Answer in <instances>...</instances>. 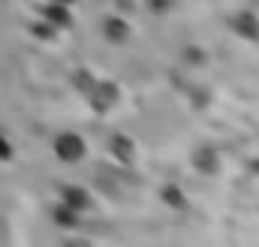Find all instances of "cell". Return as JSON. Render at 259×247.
Wrapping results in <instances>:
<instances>
[{
	"mask_svg": "<svg viewBox=\"0 0 259 247\" xmlns=\"http://www.w3.org/2000/svg\"><path fill=\"white\" fill-rule=\"evenodd\" d=\"M52 148H55V157H58L61 163H78V160L88 154V142H84L78 133H72V130L58 133L55 142H52Z\"/></svg>",
	"mask_w": 259,
	"mask_h": 247,
	"instance_id": "obj_1",
	"label": "cell"
},
{
	"mask_svg": "<svg viewBox=\"0 0 259 247\" xmlns=\"http://www.w3.org/2000/svg\"><path fill=\"white\" fill-rule=\"evenodd\" d=\"M88 100H91L94 112H109V109L121 100V91H118L115 81H109V78H97V85H94V91L88 94Z\"/></svg>",
	"mask_w": 259,
	"mask_h": 247,
	"instance_id": "obj_2",
	"label": "cell"
},
{
	"mask_svg": "<svg viewBox=\"0 0 259 247\" xmlns=\"http://www.w3.org/2000/svg\"><path fill=\"white\" fill-rule=\"evenodd\" d=\"M39 18H42V21H49L55 30H66V27L72 24V6L49 0L46 6H39Z\"/></svg>",
	"mask_w": 259,
	"mask_h": 247,
	"instance_id": "obj_3",
	"label": "cell"
},
{
	"mask_svg": "<svg viewBox=\"0 0 259 247\" xmlns=\"http://www.w3.org/2000/svg\"><path fill=\"white\" fill-rule=\"evenodd\" d=\"M232 30L241 36V39H259V18L256 12H250V9H241L238 15H232Z\"/></svg>",
	"mask_w": 259,
	"mask_h": 247,
	"instance_id": "obj_4",
	"label": "cell"
},
{
	"mask_svg": "<svg viewBox=\"0 0 259 247\" xmlns=\"http://www.w3.org/2000/svg\"><path fill=\"white\" fill-rule=\"evenodd\" d=\"M61 202L69 205V208H75L78 214H84V211L91 208V193H88L84 187H78V184H69V187L61 190Z\"/></svg>",
	"mask_w": 259,
	"mask_h": 247,
	"instance_id": "obj_5",
	"label": "cell"
},
{
	"mask_svg": "<svg viewBox=\"0 0 259 247\" xmlns=\"http://www.w3.org/2000/svg\"><path fill=\"white\" fill-rule=\"evenodd\" d=\"M103 36H106L109 43L121 46V43L130 39V24L124 21V18H118V15H109V18L103 21Z\"/></svg>",
	"mask_w": 259,
	"mask_h": 247,
	"instance_id": "obj_6",
	"label": "cell"
},
{
	"mask_svg": "<svg viewBox=\"0 0 259 247\" xmlns=\"http://www.w3.org/2000/svg\"><path fill=\"white\" fill-rule=\"evenodd\" d=\"M109 148H112L115 160H121V163H130V160H133V151H136V145H133L130 136H112Z\"/></svg>",
	"mask_w": 259,
	"mask_h": 247,
	"instance_id": "obj_7",
	"label": "cell"
},
{
	"mask_svg": "<svg viewBox=\"0 0 259 247\" xmlns=\"http://www.w3.org/2000/svg\"><path fill=\"white\" fill-rule=\"evenodd\" d=\"M78 220H81V214H78L75 208H69V205H64V202H58V208H55V223H58L61 229H75Z\"/></svg>",
	"mask_w": 259,
	"mask_h": 247,
	"instance_id": "obj_8",
	"label": "cell"
},
{
	"mask_svg": "<svg viewBox=\"0 0 259 247\" xmlns=\"http://www.w3.org/2000/svg\"><path fill=\"white\" fill-rule=\"evenodd\" d=\"M193 163H196V169L214 175V172H217V151H214V148H199L196 157H193Z\"/></svg>",
	"mask_w": 259,
	"mask_h": 247,
	"instance_id": "obj_9",
	"label": "cell"
},
{
	"mask_svg": "<svg viewBox=\"0 0 259 247\" xmlns=\"http://www.w3.org/2000/svg\"><path fill=\"white\" fill-rule=\"evenodd\" d=\"M163 202L169 205V208H184L187 205V199H184V190L181 187H175V184H169V187H163Z\"/></svg>",
	"mask_w": 259,
	"mask_h": 247,
	"instance_id": "obj_10",
	"label": "cell"
},
{
	"mask_svg": "<svg viewBox=\"0 0 259 247\" xmlns=\"http://www.w3.org/2000/svg\"><path fill=\"white\" fill-rule=\"evenodd\" d=\"M72 85H75V88H78V91H81V94L88 97V94L94 91V85H97V78H94V75H91L88 69H78V72L72 75Z\"/></svg>",
	"mask_w": 259,
	"mask_h": 247,
	"instance_id": "obj_11",
	"label": "cell"
},
{
	"mask_svg": "<svg viewBox=\"0 0 259 247\" xmlns=\"http://www.w3.org/2000/svg\"><path fill=\"white\" fill-rule=\"evenodd\" d=\"M30 33H33V36H39V39H55V36H58L61 30H55V27H52L49 21H36V24L30 27Z\"/></svg>",
	"mask_w": 259,
	"mask_h": 247,
	"instance_id": "obj_12",
	"label": "cell"
},
{
	"mask_svg": "<svg viewBox=\"0 0 259 247\" xmlns=\"http://www.w3.org/2000/svg\"><path fill=\"white\" fill-rule=\"evenodd\" d=\"M148 6H151V12H169L172 0H148Z\"/></svg>",
	"mask_w": 259,
	"mask_h": 247,
	"instance_id": "obj_13",
	"label": "cell"
},
{
	"mask_svg": "<svg viewBox=\"0 0 259 247\" xmlns=\"http://www.w3.org/2000/svg\"><path fill=\"white\" fill-rule=\"evenodd\" d=\"M9 157H12V145L0 136V160H9Z\"/></svg>",
	"mask_w": 259,
	"mask_h": 247,
	"instance_id": "obj_14",
	"label": "cell"
},
{
	"mask_svg": "<svg viewBox=\"0 0 259 247\" xmlns=\"http://www.w3.org/2000/svg\"><path fill=\"white\" fill-rule=\"evenodd\" d=\"M187 61L199 63V61H202V58H199V52H196V49H187Z\"/></svg>",
	"mask_w": 259,
	"mask_h": 247,
	"instance_id": "obj_15",
	"label": "cell"
},
{
	"mask_svg": "<svg viewBox=\"0 0 259 247\" xmlns=\"http://www.w3.org/2000/svg\"><path fill=\"white\" fill-rule=\"evenodd\" d=\"M55 3H66V6H72V3H75V0H55Z\"/></svg>",
	"mask_w": 259,
	"mask_h": 247,
	"instance_id": "obj_16",
	"label": "cell"
}]
</instances>
